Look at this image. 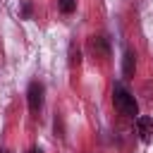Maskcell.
Segmentation results:
<instances>
[{"label":"cell","mask_w":153,"mask_h":153,"mask_svg":"<svg viewBox=\"0 0 153 153\" xmlns=\"http://www.w3.org/2000/svg\"><path fill=\"white\" fill-rule=\"evenodd\" d=\"M43 93H45V88H43L41 81H31V84H29L26 100H29V110H31V112H38V110L43 108Z\"/></svg>","instance_id":"cell-2"},{"label":"cell","mask_w":153,"mask_h":153,"mask_svg":"<svg viewBox=\"0 0 153 153\" xmlns=\"http://www.w3.org/2000/svg\"><path fill=\"white\" fill-rule=\"evenodd\" d=\"M81 57H79V48H74V43L69 45V65H79Z\"/></svg>","instance_id":"cell-7"},{"label":"cell","mask_w":153,"mask_h":153,"mask_svg":"<svg viewBox=\"0 0 153 153\" xmlns=\"http://www.w3.org/2000/svg\"><path fill=\"white\" fill-rule=\"evenodd\" d=\"M74 7H76V0H60V10H62L65 14H72Z\"/></svg>","instance_id":"cell-6"},{"label":"cell","mask_w":153,"mask_h":153,"mask_svg":"<svg viewBox=\"0 0 153 153\" xmlns=\"http://www.w3.org/2000/svg\"><path fill=\"white\" fill-rule=\"evenodd\" d=\"M29 153H43V151H41V148H31Z\"/></svg>","instance_id":"cell-9"},{"label":"cell","mask_w":153,"mask_h":153,"mask_svg":"<svg viewBox=\"0 0 153 153\" xmlns=\"http://www.w3.org/2000/svg\"><path fill=\"white\" fill-rule=\"evenodd\" d=\"M86 48L91 50V55H96L100 60H108L110 57V45H108V38L105 36H91L86 41Z\"/></svg>","instance_id":"cell-3"},{"label":"cell","mask_w":153,"mask_h":153,"mask_svg":"<svg viewBox=\"0 0 153 153\" xmlns=\"http://www.w3.org/2000/svg\"><path fill=\"white\" fill-rule=\"evenodd\" d=\"M134 69H136V55L131 50H124V57H122V74L124 76H134Z\"/></svg>","instance_id":"cell-5"},{"label":"cell","mask_w":153,"mask_h":153,"mask_svg":"<svg viewBox=\"0 0 153 153\" xmlns=\"http://www.w3.org/2000/svg\"><path fill=\"white\" fill-rule=\"evenodd\" d=\"M0 153H7V151H0Z\"/></svg>","instance_id":"cell-10"},{"label":"cell","mask_w":153,"mask_h":153,"mask_svg":"<svg viewBox=\"0 0 153 153\" xmlns=\"http://www.w3.org/2000/svg\"><path fill=\"white\" fill-rule=\"evenodd\" d=\"M112 103L120 110V115H124V117H136L139 115V103L134 100V96L122 84H115V88H112Z\"/></svg>","instance_id":"cell-1"},{"label":"cell","mask_w":153,"mask_h":153,"mask_svg":"<svg viewBox=\"0 0 153 153\" xmlns=\"http://www.w3.org/2000/svg\"><path fill=\"white\" fill-rule=\"evenodd\" d=\"M136 131H139V139L143 143H151V139H153V120L148 115L136 117Z\"/></svg>","instance_id":"cell-4"},{"label":"cell","mask_w":153,"mask_h":153,"mask_svg":"<svg viewBox=\"0 0 153 153\" xmlns=\"http://www.w3.org/2000/svg\"><path fill=\"white\" fill-rule=\"evenodd\" d=\"M143 93H146L143 98H146L148 103H153V84H151V81H146V84H143Z\"/></svg>","instance_id":"cell-8"}]
</instances>
